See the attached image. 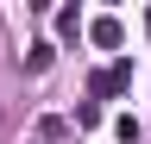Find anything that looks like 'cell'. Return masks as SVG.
<instances>
[{
	"label": "cell",
	"instance_id": "obj_5",
	"mask_svg": "<svg viewBox=\"0 0 151 144\" xmlns=\"http://www.w3.org/2000/svg\"><path fill=\"white\" fill-rule=\"evenodd\" d=\"M113 132H120V144H132V138H139V119H132V113H120V119H113Z\"/></svg>",
	"mask_w": 151,
	"mask_h": 144
},
{
	"label": "cell",
	"instance_id": "obj_1",
	"mask_svg": "<svg viewBox=\"0 0 151 144\" xmlns=\"http://www.w3.org/2000/svg\"><path fill=\"white\" fill-rule=\"evenodd\" d=\"M132 88V63H113V69H94V82H88V94L101 100V94H126Z\"/></svg>",
	"mask_w": 151,
	"mask_h": 144
},
{
	"label": "cell",
	"instance_id": "obj_4",
	"mask_svg": "<svg viewBox=\"0 0 151 144\" xmlns=\"http://www.w3.org/2000/svg\"><path fill=\"white\" fill-rule=\"evenodd\" d=\"M25 69H32V75H38V69H50V44H32V50H25Z\"/></svg>",
	"mask_w": 151,
	"mask_h": 144
},
{
	"label": "cell",
	"instance_id": "obj_3",
	"mask_svg": "<svg viewBox=\"0 0 151 144\" xmlns=\"http://www.w3.org/2000/svg\"><path fill=\"white\" fill-rule=\"evenodd\" d=\"M57 31H63V38H76V31H82V13L63 6V13H57Z\"/></svg>",
	"mask_w": 151,
	"mask_h": 144
},
{
	"label": "cell",
	"instance_id": "obj_2",
	"mask_svg": "<svg viewBox=\"0 0 151 144\" xmlns=\"http://www.w3.org/2000/svg\"><path fill=\"white\" fill-rule=\"evenodd\" d=\"M88 38L101 44V50H120V19H113V13H101V19L88 25Z\"/></svg>",
	"mask_w": 151,
	"mask_h": 144
}]
</instances>
